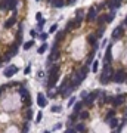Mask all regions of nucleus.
<instances>
[{"instance_id": "obj_1", "label": "nucleus", "mask_w": 127, "mask_h": 133, "mask_svg": "<svg viewBox=\"0 0 127 133\" xmlns=\"http://www.w3.org/2000/svg\"><path fill=\"white\" fill-rule=\"evenodd\" d=\"M87 74H89V68H87V65H84V66H81L80 70H77L75 73H74V79H73V81H71V87H79L80 84H81V81L87 77Z\"/></svg>"}, {"instance_id": "obj_2", "label": "nucleus", "mask_w": 127, "mask_h": 133, "mask_svg": "<svg viewBox=\"0 0 127 133\" xmlns=\"http://www.w3.org/2000/svg\"><path fill=\"white\" fill-rule=\"evenodd\" d=\"M112 74H114V71H112V66L109 65H105L102 70V74H101V79H99V81H101V84H108L109 80L112 79Z\"/></svg>"}, {"instance_id": "obj_3", "label": "nucleus", "mask_w": 127, "mask_h": 133, "mask_svg": "<svg viewBox=\"0 0 127 133\" xmlns=\"http://www.w3.org/2000/svg\"><path fill=\"white\" fill-rule=\"evenodd\" d=\"M105 103H112V105H123L126 102V95H118V96H105Z\"/></svg>"}, {"instance_id": "obj_4", "label": "nucleus", "mask_w": 127, "mask_h": 133, "mask_svg": "<svg viewBox=\"0 0 127 133\" xmlns=\"http://www.w3.org/2000/svg\"><path fill=\"white\" fill-rule=\"evenodd\" d=\"M126 70L123 68V70H117L114 74H112V81H115L117 84H121V83H126Z\"/></svg>"}, {"instance_id": "obj_5", "label": "nucleus", "mask_w": 127, "mask_h": 133, "mask_svg": "<svg viewBox=\"0 0 127 133\" xmlns=\"http://www.w3.org/2000/svg\"><path fill=\"white\" fill-rule=\"evenodd\" d=\"M59 56H61V52L58 50V44H53V48H52V53L49 55V58H47V64H50L52 61L59 59Z\"/></svg>"}, {"instance_id": "obj_6", "label": "nucleus", "mask_w": 127, "mask_h": 133, "mask_svg": "<svg viewBox=\"0 0 127 133\" xmlns=\"http://www.w3.org/2000/svg\"><path fill=\"white\" fill-rule=\"evenodd\" d=\"M96 15H97V11H96V6H92L90 9H89V12H87V15H86V21L87 22H92V21H95L96 19Z\"/></svg>"}, {"instance_id": "obj_7", "label": "nucleus", "mask_w": 127, "mask_h": 133, "mask_svg": "<svg viewBox=\"0 0 127 133\" xmlns=\"http://www.w3.org/2000/svg\"><path fill=\"white\" fill-rule=\"evenodd\" d=\"M97 98V92H92V93H89V95H86L83 99V103H87V105H92V103L95 102V99Z\"/></svg>"}, {"instance_id": "obj_8", "label": "nucleus", "mask_w": 127, "mask_h": 133, "mask_svg": "<svg viewBox=\"0 0 127 133\" xmlns=\"http://www.w3.org/2000/svg\"><path fill=\"white\" fill-rule=\"evenodd\" d=\"M123 34H124V27L118 25V27H117V28L112 31V39H114V40H118V39H121V37H123Z\"/></svg>"}, {"instance_id": "obj_9", "label": "nucleus", "mask_w": 127, "mask_h": 133, "mask_svg": "<svg viewBox=\"0 0 127 133\" xmlns=\"http://www.w3.org/2000/svg\"><path fill=\"white\" fill-rule=\"evenodd\" d=\"M59 79V74H53V75H49V80H47V89H53L55 84H56V81Z\"/></svg>"}, {"instance_id": "obj_10", "label": "nucleus", "mask_w": 127, "mask_h": 133, "mask_svg": "<svg viewBox=\"0 0 127 133\" xmlns=\"http://www.w3.org/2000/svg\"><path fill=\"white\" fill-rule=\"evenodd\" d=\"M121 2L123 0H106V5L111 7V11H117L121 6Z\"/></svg>"}, {"instance_id": "obj_11", "label": "nucleus", "mask_w": 127, "mask_h": 133, "mask_svg": "<svg viewBox=\"0 0 127 133\" xmlns=\"http://www.w3.org/2000/svg\"><path fill=\"white\" fill-rule=\"evenodd\" d=\"M37 103H38V107H42V108H44V107L47 105V99H46V96H44L43 93H38V95H37Z\"/></svg>"}, {"instance_id": "obj_12", "label": "nucleus", "mask_w": 127, "mask_h": 133, "mask_svg": "<svg viewBox=\"0 0 127 133\" xmlns=\"http://www.w3.org/2000/svg\"><path fill=\"white\" fill-rule=\"evenodd\" d=\"M111 48H112V44H109V48H106V52H105V59H103V64H105V65L111 64V61H112V55H111Z\"/></svg>"}, {"instance_id": "obj_13", "label": "nucleus", "mask_w": 127, "mask_h": 133, "mask_svg": "<svg viewBox=\"0 0 127 133\" xmlns=\"http://www.w3.org/2000/svg\"><path fill=\"white\" fill-rule=\"evenodd\" d=\"M73 90H74V89L71 87V86H67V87H64V89L59 92V95H61L62 98H68V96H71Z\"/></svg>"}, {"instance_id": "obj_14", "label": "nucleus", "mask_w": 127, "mask_h": 133, "mask_svg": "<svg viewBox=\"0 0 127 133\" xmlns=\"http://www.w3.org/2000/svg\"><path fill=\"white\" fill-rule=\"evenodd\" d=\"M16 71H18V68H16V66H9L7 70H5V77H7V79H9V77H12V75L16 73Z\"/></svg>"}, {"instance_id": "obj_15", "label": "nucleus", "mask_w": 127, "mask_h": 133, "mask_svg": "<svg viewBox=\"0 0 127 133\" xmlns=\"http://www.w3.org/2000/svg\"><path fill=\"white\" fill-rule=\"evenodd\" d=\"M59 70H61V66L58 65V64L52 65L50 68H49V75H53V74H59Z\"/></svg>"}, {"instance_id": "obj_16", "label": "nucleus", "mask_w": 127, "mask_h": 133, "mask_svg": "<svg viewBox=\"0 0 127 133\" xmlns=\"http://www.w3.org/2000/svg\"><path fill=\"white\" fill-rule=\"evenodd\" d=\"M15 22H16V13L13 15L12 18H9V19L6 21V22H5V28H11V27H12V25L15 24Z\"/></svg>"}, {"instance_id": "obj_17", "label": "nucleus", "mask_w": 127, "mask_h": 133, "mask_svg": "<svg viewBox=\"0 0 127 133\" xmlns=\"http://www.w3.org/2000/svg\"><path fill=\"white\" fill-rule=\"evenodd\" d=\"M49 2L53 7H62L65 5V0H49Z\"/></svg>"}, {"instance_id": "obj_18", "label": "nucleus", "mask_w": 127, "mask_h": 133, "mask_svg": "<svg viewBox=\"0 0 127 133\" xmlns=\"http://www.w3.org/2000/svg\"><path fill=\"white\" fill-rule=\"evenodd\" d=\"M18 6V0H9L7 2V11H15Z\"/></svg>"}, {"instance_id": "obj_19", "label": "nucleus", "mask_w": 127, "mask_h": 133, "mask_svg": "<svg viewBox=\"0 0 127 133\" xmlns=\"http://www.w3.org/2000/svg\"><path fill=\"white\" fill-rule=\"evenodd\" d=\"M65 34H67V33H65V30H64V31H59V33L56 34V37H55V44H58V43H59L61 40L64 39V37H65Z\"/></svg>"}, {"instance_id": "obj_20", "label": "nucleus", "mask_w": 127, "mask_h": 133, "mask_svg": "<svg viewBox=\"0 0 127 133\" xmlns=\"http://www.w3.org/2000/svg\"><path fill=\"white\" fill-rule=\"evenodd\" d=\"M114 18H115V11H111V13L105 15V22L109 24V22H112V19H114Z\"/></svg>"}, {"instance_id": "obj_21", "label": "nucleus", "mask_w": 127, "mask_h": 133, "mask_svg": "<svg viewBox=\"0 0 127 133\" xmlns=\"http://www.w3.org/2000/svg\"><path fill=\"white\" fill-rule=\"evenodd\" d=\"M75 132H80V133H86L87 132V129L83 123H79V124H75Z\"/></svg>"}, {"instance_id": "obj_22", "label": "nucleus", "mask_w": 127, "mask_h": 133, "mask_svg": "<svg viewBox=\"0 0 127 133\" xmlns=\"http://www.w3.org/2000/svg\"><path fill=\"white\" fill-rule=\"evenodd\" d=\"M73 28H77V24H75V21H70V22H68L67 24V28H65V33H68V31H71L73 30Z\"/></svg>"}, {"instance_id": "obj_23", "label": "nucleus", "mask_w": 127, "mask_h": 133, "mask_svg": "<svg viewBox=\"0 0 127 133\" xmlns=\"http://www.w3.org/2000/svg\"><path fill=\"white\" fill-rule=\"evenodd\" d=\"M95 52H96V50H93V49H92L90 52H89V56H87V61H86V65H89V64H92V62H93V58H95Z\"/></svg>"}, {"instance_id": "obj_24", "label": "nucleus", "mask_w": 127, "mask_h": 133, "mask_svg": "<svg viewBox=\"0 0 127 133\" xmlns=\"http://www.w3.org/2000/svg\"><path fill=\"white\" fill-rule=\"evenodd\" d=\"M83 105H84L83 102H75V105H74V114H79L81 111V108H83Z\"/></svg>"}, {"instance_id": "obj_25", "label": "nucleus", "mask_w": 127, "mask_h": 133, "mask_svg": "<svg viewBox=\"0 0 127 133\" xmlns=\"http://www.w3.org/2000/svg\"><path fill=\"white\" fill-rule=\"evenodd\" d=\"M7 2L9 0H0V11H3V12L7 11Z\"/></svg>"}, {"instance_id": "obj_26", "label": "nucleus", "mask_w": 127, "mask_h": 133, "mask_svg": "<svg viewBox=\"0 0 127 133\" xmlns=\"http://www.w3.org/2000/svg\"><path fill=\"white\" fill-rule=\"evenodd\" d=\"M109 127H111V129H114V127H117L118 126V120H117V118H114V117H112V118H109Z\"/></svg>"}, {"instance_id": "obj_27", "label": "nucleus", "mask_w": 127, "mask_h": 133, "mask_svg": "<svg viewBox=\"0 0 127 133\" xmlns=\"http://www.w3.org/2000/svg\"><path fill=\"white\" fill-rule=\"evenodd\" d=\"M96 22H97V25H101V27H103V24H105V15H101V16H96Z\"/></svg>"}, {"instance_id": "obj_28", "label": "nucleus", "mask_w": 127, "mask_h": 133, "mask_svg": "<svg viewBox=\"0 0 127 133\" xmlns=\"http://www.w3.org/2000/svg\"><path fill=\"white\" fill-rule=\"evenodd\" d=\"M12 56H13V55L11 53V52H6V53H5V56L2 58V61H3V62H9V61L12 59Z\"/></svg>"}, {"instance_id": "obj_29", "label": "nucleus", "mask_w": 127, "mask_h": 133, "mask_svg": "<svg viewBox=\"0 0 127 133\" xmlns=\"http://www.w3.org/2000/svg\"><path fill=\"white\" fill-rule=\"evenodd\" d=\"M18 48H19L18 44H16V43H13L12 48H11V50H9V52H11L12 55H16V53H18Z\"/></svg>"}, {"instance_id": "obj_30", "label": "nucleus", "mask_w": 127, "mask_h": 133, "mask_svg": "<svg viewBox=\"0 0 127 133\" xmlns=\"http://www.w3.org/2000/svg\"><path fill=\"white\" fill-rule=\"evenodd\" d=\"M103 31H105V30H103V27H101V28H99V30L96 31V34H95L96 40H97V39H102V36H103Z\"/></svg>"}, {"instance_id": "obj_31", "label": "nucleus", "mask_w": 127, "mask_h": 133, "mask_svg": "<svg viewBox=\"0 0 127 133\" xmlns=\"http://www.w3.org/2000/svg\"><path fill=\"white\" fill-rule=\"evenodd\" d=\"M46 50H47V43H43L42 46H40V48H38V53L42 55V53H44V52H46Z\"/></svg>"}, {"instance_id": "obj_32", "label": "nucleus", "mask_w": 127, "mask_h": 133, "mask_svg": "<svg viewBox=\"0 0 127 133\" xmlns=\"http://www.w3.org/2000/svg\"><path fill=\"white\" fill-rule=\"evenodd\" d=\"M33 46H34V40H30V42L24 43V49H25V50H28V49H31Z\"/></svg>"}, {"instance_id": "obj_33", "label": "nucleus", "mask_w": 127, "mask_h": 133, "mask_svg": "<svg viewBox=\"0 0 127 133\" xmlns=\"http://www.w3.org/2000/svg\"><path fill=\"white\" fill-rule=\"evenodd\" d=\"M19 93H21V96H24V98L30 96V93H28V90H27L25 87H21V89H19Z\"/></svg>"}, {"instance_id": "obj_34", "label": "nucleus", "mask_w": 127, "mask_h": 133, "mask_svg": "<svg viewBox=\"0 0 127 133\" xmlns=\"http://www.w3.org/2000/svg\"><path fill=\"white\" fill-rule=\"evenodd\" d=\"M87 42L90 43V44L96 43V37H95V34H89V36H87Z\"/></svg>"}, {"instance_id": "obj_35", "label": "nucleus", "mask_w": 127, "mask_h": 133, "mask_svg": "<svg viewBox=\"0 0 127 133\" xmlns=\"http://www.w3.org/2000/svg\"><path fill=\"white\" fill-rule=\"evenodd\" d=\"M79 114H80V118H81V120H87V118H89V112H87V111H81Z\"/></svg>"}, {"instance_id": "obj_36", "label": "nucleus", "mask_w": 127, "mask_h": 133, "mask_svg": "<svg viewBox=\"0 0 127 133\" xmlns=\"http://www.w3.org/2000/svg\"><path fill=\"white\" fill-rule=\"evenodd\" d=\"M79 118V114H71V117H70V121H68V126H71L73 124V121H75Z\"/></svg>"}, {"instance_id": "obj_37", "label": "nucleus", "mask_w": 127, "mask_h": 133, "mask_svg": "<svg viewBox=\"0 0 127 133\" xmlns=\"http://www.w3.org/2000/svg\"><path fill=\"white\" fill-rule=\"evenodd\" d=\"M114 115H115V111H108V112H106V117H105V120L108 121L109 118H112Z\"/></svg>"}, {"instance_id": "obj_38", "label": "nucleus", "mask_w": 127, "mask_h": 133, "mask_svg": "<svg viewBox=\"0 0 127 133\" xmlns=\"http://www.w3.org/2000/svg\"><path fill=\"white\" fill-rule=\"evenodd\" d=\"M99 68V61H93V73H97Z\"/></svg>"}, {"instance_id": "obj_39", "label": "nucleus", "mask_w": 127, "mask_h": 133, "mask_svg": "<svg viewBox=\"0 0 127 133\" xmlns=\"http://www.w3.org/2000/svg\"><path fill=\"white\" fill-rule=\"evenodd\" d=\"M42 118H43V112L42 111H38V114H37V117H36V123H40Z\"/></svg>"}, {"instance_id": "obj_40", "label": "nucleus", "mask_w": 127, "mask_h": 133, "mask_svg": "<svg viewBox=\"0 0 127 133\" xmlns=\"http://www.w3.org/2000/svg\"><path fill=\"white\" fill-rule=\"evenodd\" d=\"M25 118H27V120H31V118H33V111H31V109H28V111H27Z\"/></svg>"}, {"instance_id": "obj_41", "label": "nucleus", "mask_w": 127, "mask_h": 133, "mask_svg": "<svg viewBox=\"0 0 127 133\" xmlns=\"http://www.w3.org/2000/svg\"><path fill=\"white\" fill-rule=\"evenodd\" d=\"M105 6H106V2H102L99 6H96V11H102V9H105Z\"/></svg>"}, {"instance_id": "obj_42", "label": "nucleus", "mask_w": 127, "mask_h": 133, "mask_svg": "<svg viewBox=\"0 0 127 133\" xmlns=\"http://www.w3.org/2000/svg\"><path fill=\"white\" fill-rule=\"evenodd\" d=\"M74 103H75V96L70 98V102H68V107H73Z\"/></svg>"}, {"instance_id": "obj_43", "label": "nucleus", "mask_w": 127, "mask_h": 133, "mask_svg": "<svg viewBox=\"0 0 127 133\" xmlns=\"http://www.w3.org/2000/svg\"><path fill=\"white\" fill-rule=\"evenodd\" d=\"M40 40H46V39H47V33H40Z\"/></svg>"}, {"instance_id": "obj_44", "label": "nucleus", "mask_w": 127, "mask_h": 133, "mask_svg": "<svg viewBox=\"0 0 127 133\" xmlns=\"http://www.w3.org/2000/svg\"><path fill=\"white\" fill-rule=\"evenodd\" d=\"M44 25V19H38V30H42Z\"/></svg>"}, {"instance_id": "obj_45", "label": "nucleus", "mask_w": 127, "mask_h": 133, "mask_svg": "<svg viewBox=\"0 0 127 133\" xmlns=\"http://www.w3.org/2000/svg\"><path fill=\"white\" fill-rule=\"evenodd\" d=\"M56 30H58V24H53L52 27H50V33H55Z\"/></svg>"}, {"instance_id": "obj_46", "label": "nucleus", "mask_w": 127, "mask_h": 133, "mask_svg": "<svg viewBox=\"0 0 127 133\" xmlns=\"http://www.w3.org/2000/svg\"><path fill=\"white\" fill-rule=\"evenodd\" d=\"M61 109H62L61 107H52V112H59Z\"/></svg>"}, {"instance_id": "obj_47", "label": "nucleus", "mask_w": 127, "mask_h": 133, "mask_svg": "<svg viewBox=\"0 0 127 133\" xmlns=\"http://www.w3.org/2000/svg\"><path fill=\"white\" fill-rule=\"evenodd\" d=\"M65 133H77V132H75V129L70 127V129H67V130H65Z\"/></svg>"}, {"instance_id": "obj_48", "label": "nucleus", "mask_w": 127, "mask_h": 133, "mask_svg": "<svg viewBox=\"0 0 127 133\" xmlns=\"http://www.w3.org/2000/svg\"><path fill=\"white\" fill-rule=\"evenodd\" d=\"M30 71H31V68H30V65H28V66H25L24 73H25V74H30Z\"/></svg>"}, {"instance_id": "obj_49", "label": "nucleus", "mask_w": 127, "mask_h": 133, "mask_svg": "<svg viewBox=\"0 0 127 133\" xmlns=\"http://www.w3.org/2000/svg\"><path fill=\"white\" fill-rule=\"evenodd\" d=\"M30 34H31V37H33V39H34V37L37 36V33H36V30H31V31H30Z\"/></svg>"}, {"instance_id": "obj_50", "label": "nucleus", "mask_w": 127, "mask_h": 133, "mask_svg": "<svg viewBox=\"0 0 127 133\" xmlns=\"http://www.w3.org/2000/svg\"><path fill=\"white\" fill-rule=\"evenodd\" d=\"M36 19L38 21V19H42V13L40 12H37V15H36Z\"/></svg>"}, {"instance_id": "obj_51", "label": "nucleus", "mask_w": 127, "mask_h": 133, "mask_svg": "<svg viewBox=\"0 0 127 133\" xmlns=\"http://www.w3.org/2000/svg\"><path fill=\"white\" fill-rule=\"evenodd\" d=\"M27 132H28V124L24 126V129H22V133H27Z\"/></svg>"}, {"instance_id": "obj_52", "label": "nucleus", "mask_w": 127, "mask_h": 133, "mask_svg": "<svg viewBox=\"0 0 127 133\" xmlns=\"http://www.w3.org/2000/svg\"><path fill=\"white\" fill-rule=\"evenodd\" d=\"M61 127H62V124H61V123H58V124L55 126V130H58V129H61Z\"/></svg>"}, {"instance_id": "obj_53", "label": "nucleus", "mask_w": 127, "mask_h": 133, "mask_svg": "<svg viewBox=\"0 0 127 133\" xmlns=\"http://www.w3.org/2000/svg\"><path fill=\"white\" fill-rule=\"evenodd\" d=\"M74 2H75V0H67V2H65V3H67V5H73Z\"/></svg>"}, {"instance_id": "obj_54", "label": "nucleus", "mask_w": 127, "mask_h": 133, "mask_svg": "<svg viewBox=\"0 0 127 133\" xmlns=\"http://www.w3.org/2000/svg\"><path fill=\"white\" fill-rule=\"evenodd\" d=\"M5 89H6V87H5V86H0V95H2V92L5 90Z\"/></svg>"}, {"instance_id": "obj_55", "label": "nucleus", "mask_w": 127, "mask_h": 133, "mask_svg": "<svg viewBox=\"0 0 127 133\" xmlns=\"http://www.w3.org/2000/svg\"><path fill=\"white\" fill-rule=\"evenodd\" d=\"M2 62H3V61H2V58H0V64H2Z\"/></svg>"}, {"instance_id": "obj_56", "label": "nucleus", "mask_w": 127, "mask_h": 133, "mask_svg": "<svg viewBox=\"0 0 127 133\" xmlns=\"http://www.w3.org/2000/svg\"><path fill=\"white\" fill-rule=\"evenodd\" d=\"M44 133H50V132H47V130H46V132H44Z\"/></svg>"}, {"instance_id": "obj_57", "label": "nucleus", "mask_w": 127, "mask_h": 133, "mask_svg": "<svg viewBox=\"0 0 127 133\" xmlns=\"http://www.w3.org/2000/svg\"><path fill=\"white\" fill-rule=\"evenodd\" d=\"M37 2H40V0H37Z\"/></svg>"}]
</instances>
